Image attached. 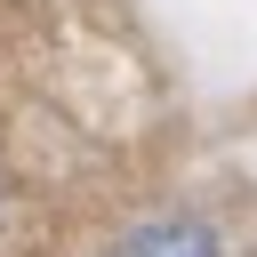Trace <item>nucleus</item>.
<instances>
[{"mask_svg": "<svg viewBox=\"0 0 257 257\" xmlns=\"http://www.w3.org/2000/svg\"><path fill=\"white\" fill-rule=\"evenodd\" d=\"M104 257H217V233H209V225H193V217H169V225L128 233V241H120V249H104Z\"/></svg>", "mask_w": 257, "mask_h": 257, "instance_id": "1", "label": "nucleus"}]
</instances>
